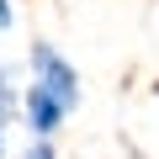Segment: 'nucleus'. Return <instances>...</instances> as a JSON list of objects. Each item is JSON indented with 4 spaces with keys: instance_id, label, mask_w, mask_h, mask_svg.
Instances as JSON below:
<instances>
[{
    "instance_id": "7ed1b4c3",
    "label": "nucleus",
    "mask_w": 159,
    "mask_h": 159,
    "mask_svg": "<svg viewBox=\"0 0 159 159\" xmlns=\"http://www.w3.org/2000/svg\"><path fill=\"white\" fill-rule=\"evenodd\" d=\"M21 159H58V154H53V138H32Z\"/></svg>"
},
{
    "instance_id": "f03ea898",
    "label": "nucleus",
    "mask_w": 159,
    "mask_h": 159,
    "mask_svg": "<svg viewBox=\"0 0 159 159\" xmlns=\"http://www.w3.org/2000/svg\"><path fill=\"white\" fill-rule=\"evenodd\" d=\"M64 117H69V106H64L48 85L27 80V90H21V122H27V133H32V138H53V133L64 127Z\"/></svg>"
},
{
    "instance_id": "20e7f679",
    "label": "nucleus",
    "mask_w": 159,
    "mask_h": 159,
    "mask_svg": "<svg viewBox=\"0 0 159 159\" xmlns=\"http://www.w3.org/2000/svg\"><path fill=\"white\" fill-rule=\"evenodd\" d=\"M11 21H16V11H11V0H0V32H6Z\"/></svg>"
},
{
    "instance_id": "f257e3e1",
    "label": "nucleus",
    "mask_w": 159,
    "mask_h": 159,
    "mask_svg": "<svg viewBox=\"0 0 159 159\" xmlns=\"http://www.w3.org/2000/svg\"><path fill=\"white\" fill-rule=\"evenodd\" d=\"M27 69H32V80L37 85H48L69 111L80 106V74H74V64L53 48V43H32V53H27Z\"/></svg>"
}]
</instances>
